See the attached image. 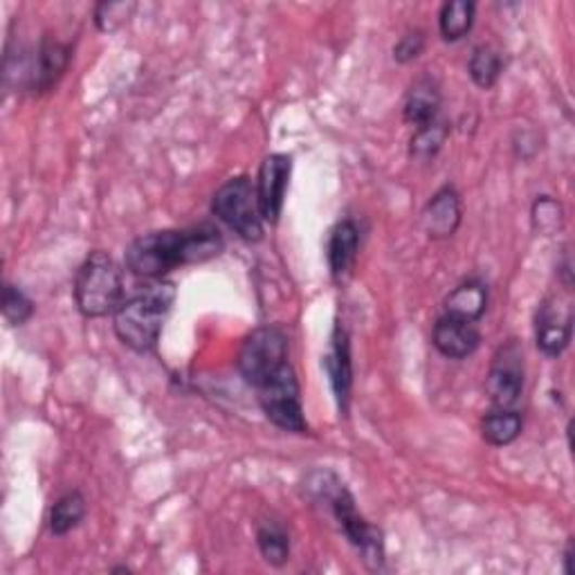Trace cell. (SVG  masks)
Listing matches in <instances>:
<instances>
[{"instance_id": "44dd1931", "label": "cell", "mask_w": 575, "mask_h": 575, "mask_svg": "<svg viewBox=\"0 0 575 575\" xmlns=\"http://www.w3.org/2000/svg\"><path fill=\"white\" fill-rule=\"evenodd\" d=\"M86 518V499L79 490L66 493L56 499L50 510V533L54 537H63L73 533Z\"/></svg>"}, {"instance_id": "ba28073f", "label": "cell", "mask_w": 575, "mask_h": 575, "mask_svg": "<svg viewBox=\"0 0 575 575\" xmlns=\"http://www.w3.org/2000/svg\"><path fill=\"white\" fill-rule=\"evenodd\" d=\"M524 392V350L510 340L493 358L490 371L486 375V394L495 407L513 409Z\"/></svg>"}, {"instance_id": "7402d4cb", "label": "cell", "mask_w": 575, "mask_h": 575, "mask_svg": "<svg viewBox=\"0 0 575 575\" xmlns=\"http://www.w3.org/2000/svg\"><path fill=\"white\" fill-rule=\"evenodd\" d=\"M468 73H470V79L478 88L490 90L503 73V59H501L499 50H495L493 46L474 48L470 63H468Z\"/></svg>"}, {"instance_id": "d6986e66", "label": "cell", "mask_w": 575, "mask_h": 575, "mask_svg": "<svg viewBox=\"0 0 575 575\" xmlns=\"http://www.w3.org/2000/svg\"><path fill=\"white\" fill-rule=\"evenodd\" d=\"M522 417L515 409L495 407L482 421V436L493 447H506L522 434Z\"/></svg>"}, {"instance_id": "7c38bea8", "label": "cell", "mask_w": 575, "mask_h": 575, "mask_svg": "<svg viewBox=\"0 0 575 575\" xmlns=\"http://www.w3.org/2000/svg\"><path fill=\"white\" fill-rule=\"evenodd\" d=\"M432 342L440 356L450 360H465L474 356V350L482 344V333H478L474 322L445 312L436 319Z\"/></svg>"}, {"instance_id": "603a6c76", "label": "cell", "mask_w": 575, "mask_h": 575, "mask_svg": "<svg viewBox=\"0 0 575 575\" xmlns=\"http://www.w3.org/2000/svg\"><path fill=\"white\" fill-rule=\"evenodd\" d=\"M447 136H450V129H447L445 122L434 119L432 124L421 126L409 142V155L413 159H421V163H430V159H434L436 153L443 149Z\"/></svg>"}, {"instance_id": "8992f818", "label": "cell", "mask_w": 575, "mask_h": 575, "mask_svg": "<svg viewBox=\"0 0 575 575\" xmlns=\"http://www.w3.org/2000/svg\"><path fill=\"white\" fill-rule=\"evenodd\" d=\"M257 392L266 419L272 425L293 434H304L308 430L304 419L299 380L291 362L283 365Z\"/></svg>"}, {"instance_id": "5bb4252c", "label": "cell", "mask_w": 575, "mask_h": 575, "mask_svg": "<svg viewBox=\"0 0 575 575\" xmlns=\"http://www.w3.org/2000/svg\"><path fill=\"white\" fill-rule=\"evenodd\" d=\"M461 199L455 187H443L432 196L423 212V228L430 239L443 241L457 234L461 226Z\"/></svg>"}, {"instance_id": "484cf974", "label": "cell", "mask_w": 575, "mask_h": 575, "mask_svg": "<svg viewBox=\"0 0 575 575\" xmlns=\"http://www.w3.org/2000/svg\"><path fill=\"white\" fill-rule=\"evenodd\" d=\"M136 10H138L136 3H100L94 8V23H98L100 31L111 35V31H117L119 27L129 23Z\"/></svg>"}, {"instance_id": "4fadbf2b", "label": "cell", "mask_w": 575, "mask_h": 575, "mask_svg": "<svg viewBox=\"0 0 575 575\" xmlns=\"http://www.w3.org/2000/svg\"><path fill=\"white\" fill-rule=\"evenodd\" d=\"M324 367L331 380V387L342 413L348 411L350 389H354V362H350V342L342 322L335 324L331 337V350L324 358Z\"/></svg>"}, {"instance_id": "83f0119b", "label": "cell", "mask_w": 575, "mask_h": 575, "mask_svg": "<svg viewBox=\"0 0 575 575\" xmlns=\"http://www.w3.org/2000/svg\"><path fill=\"white\" fill-rule=\"evenodd\" d=\"M571 560H573V545L568 541V547L564 551V573L571 575L573 573V566H571Z\"/></svg>"}, {"instance_id": "4316f807", "label": "cell", "mask_w": 575, "mask_h": 575, "mask_svg": "<svg viewBox=\"0 0 575 575\" xmlns=\"http://www.w3.org/2000/svg\"><path fill=\"white\" fill-rule=\"evenodd\" d=\"M425 50V35L421 29L407 31V35L394 46V59L398 63H409L413 59H419Z\"/></svg>"}, {"instance_id": "e0dca14e", "label": "cell", "mask_w": 575, "mask_h": 575, "mask_svg": "<svg viewBox=\"0 0 575 575\" xmlns=\"http://www.w3.org/2000/svg\"><path fill=\"white\" fill-rule=\"evenodd\" d=\"M486 308H488V288L486 283L476 281V279L463 281L445 299L447 315L468 319V322H474V324L484 317Z\"/></svg>"}, {"instance_id": "d4e9b609", "label": "cell", "mask_w": 575, "mask_h": 575, "mask_svg": "<svg viewBox=\"0 0 575 575\" xmlns=\"http://www.w3.org/2000/svg\"><path fill=\"white\" fill-rule=\"evenodd\" d=\"M562 205L551 196H539L533 205V226L539 234H555L562 228Z\"/></svg>"}, {"instance_id": "277c9868", "label": "cell", "mask_w": 575, "mask_h": 575, "mask_svg": "<svg viewBox=\"0 0 575 575\" xmlns=\"http://www.w3.org/2000/svg\"><path fill=\"white\" fill-rule=\"evenodd\" d=\"M75 302L88 319L115 315L124 302V281L111 254L98 250L81 264L75 277Z\"/></svg>"}, {"instance_id": "5b68a950", "label": "cell", "mask_w": 575, "mask_h": 575, "mask_svg": "<svg viewBox=\"0 0 575 575\" xmlns=\"http://www.w3.org/2000/svg\"><path fill=\"white\" fill-rule=\"evenodd\" d=\"M212 214L250 243L264 239V216L259 209L257 184L247 176L232 178L216 189Z\"/></svg>"}, {"instance_id": "f1b7e54d", "label": "cell", "mask_w": 575, "mask_h": 575, "mask_svg": "<svg viewBox=\"0 0 575 575\" xmlns=\"http://www.w3.org/2000/svg\"><path fill=\"white\" fill-rule=\"evenodd\" d=\"M113 573H131V571L126 566H117V568H113Z\"/></svg>"}, {"instance_id": "2e32d148", "label": "cell", "mask_w": 575, "mask_h": 575, "mask_svg": "<svg viewBox=\"0 0 575 575\" xmlns=\"http://www.w3.org/2000/svg\"><path fill=\"white\" fill-rule=\"evenodd\" d=\"M360 250V230L350 218L340 220L329 237V268L335 279L344 277L356 264Z\"/></svg>"}, {"instance_id": "7a4b0ae2", "label": "cell", "mask_w": 575, "mask_h": 575, "mask_svg": "<svg viewBox=\"0 0 575 575\" xmlns=\"http://www.w3.org/2000/svg\"><path fill=\"white\" fill-rule=\"evenodd\" d=\"M174 302L176 283L167 279L149 281L115 310V335L136 354H149L157 346Z\"/></svg>"}, {"instance_id": "8fae6325", "label": "cell", "mask_w": 575, "mask_h": 575, "mask_svg": "<svg viewBox=\"0 0 575 575\" xmlns=\"http://www.w3.org/2000/svg\"><path fill=\"white\" fill-rule=\"evenodd\" d=\"M573 331V315L566 304L547 299L537 310L535 319V340L537 348L547 358H558L564 354V348L571 342Z\"/></svg>"}, {"instance_id": "cb8c5ba5", "label": "cell", "mask_w": 575, "mask_h": 575, "mask_svg": "<svg viewBox=\"0 0 575 575\" xmlns=\"http://www.w3.org/2000/svg\"><path fill=\"white\" fill-rule=\"evenodd\" d=\"M35 315V302H31L21 288L5 283L3 288V317L12 327H23Z\"/></svg>"}, {"instance_id": "9c48e42d", "label": "cell", "mask_w": 575, "mask_h": 575, "mask_svg": "<svg viewBox=\"0 0 575 575\" xmlns=\"http://www.w3.org/2000/svg\"><path fill=\"white\" fill-rule=\"evenodd\" d=\"M293 174V157L285 153H272L268 155L261 169H259V180H257V196H259V209L264 220H268L270 226H277L283 201H285V189L291 182Z\"/></svg>"}, {"instance_id": "ffe728a7", "label": "cell", "mask_w": 575, "mask_h": 575, "mask_svg": "<svg viewBox=\"0 0 575 575\" xmlns=\"http://www.w3.org/2000/svg\"><path fill=\"white\" fill-rule=\"evenodd\" d=\"M257 545H259L264 560L270 566H283L288 560H291V535H288L281 522H274V520L259 522Z\"/></svg>"}, {"instance_id": "52a82bcc", "label": "cell", "mask_w": 575, "mask_h": 575, "mask_svg": "<svg viewBox=\"0 0 575 575\" xmlns=\"http://www.w3.org/2000/svg\"><path fill=\"white\" fill-rule=\"evenodd\" d=\"M239 371L247 385L259 389L283 365H288V337L279 327L252 331L239 350Z\"/></svg>"}, {"instance_id": "9a60e30c", "label": "cell", "mask_w": 575, "mask_h": 575, "mask_svg": "<svg viewBox=\"0 0 575 575\" xmlns=\"http://www.w3.org/2000/svg\"><path fill=\"white\" fill-rule=\"evenodd\" d=\"M438 111H440L438 84L430 77L413 81V86L409 88L407 98H405V106H403L405 122L421 129V126H427L434 119H438Z\"/></svg>"}, {"instance_id": "ac0fdd59", "label": "cell", "mask_w": 575, "mask_h": 575, "mask_svg": "<svg viewBox=\"0 0 575 575\" xmlns=\"http://www.w3.org/2000/svg\"><path fill=\"white\" fill-rule=\"evenodd\" d=\"M474 14H476V5L472 3V0H452V3H445L438 14L440 37L447 43H457L465 39L474 25Z\"/></svg>"}, {"instance_id": "30bf717a", "label": "cell", "mask_w": 575, "mask_h": 575, "mask_svg": "<svg viewBox=\"0 0 575 575\" xmlns=\"http://www.w3.org/2000/svg\"><path fill=\"white\" fill-rule=\"evenodd\" d=\"M73 59V48L54 37H43L35 56H29V75H27V90L35 94L52 90L59 79L66 75Z\"/></svg>"}, {"instance_id": "6da1fadb", "label": "cell", "mask_w": 575, "mask_h": 575, "mask_svg": "<svg viewBox=\"0 0 575 575\" xmlns=\"http://www.w3.org/2000/svg\"><path fill=\"white\" fill-rule=\"evenodd\" d=\"M222 250L226 241L207 222L189 230L151 232L136 239L126 250V268L140 279L157 281L176 268L216 259Z\"/></svg>"}, {"instance_id": "3957f363", "label": "cell", "mask_w": 575, "mask_h": 575, "mask_svg": "<svg viewBox=\"0 0 575 575\" xmlns=\"http://www.w3.org/2000/svg\"><path fill=\"white\" fill-rule=\"evenodd\" d=\"M308 490H312V497L317 501H324L335 518L340 531L346 535V539L354 545L365 564L373 571L382 568L385 564V545H382V533L380 528L371 526L360 513L354 495H350L340 478L333 472H317L310 476Z\"/></svg>"}]
</instances>
